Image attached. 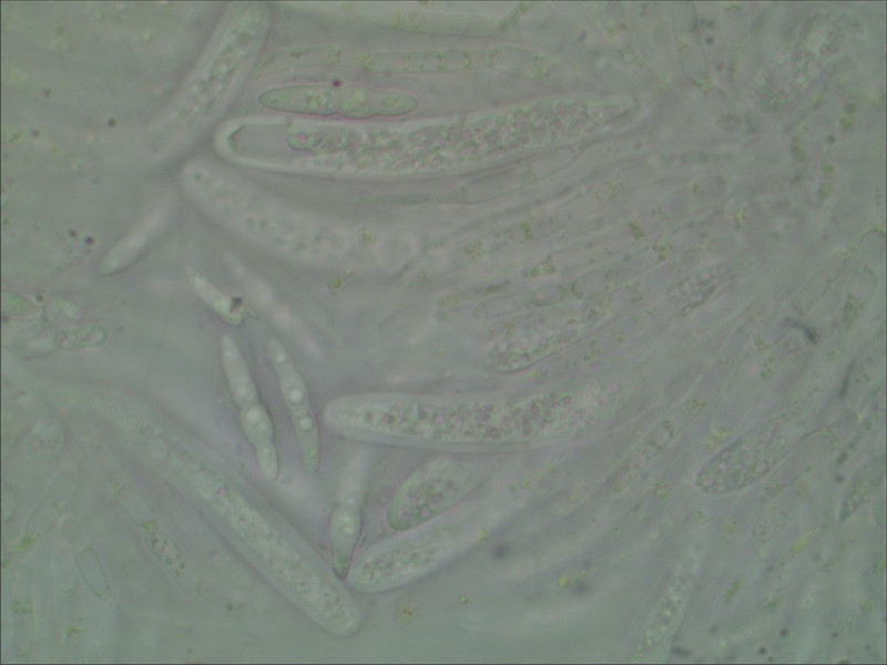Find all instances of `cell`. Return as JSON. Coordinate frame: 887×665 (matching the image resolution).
Listing matches in <instances>:
<instances>
[{"mask_svg": "<svg viewBox=\"0 0 887 665\" xmlns=\"http://www.w3.org/2000/svg\"><path fill=\"white\" fill-rule=\"evenodd\" d=\"M451 55L427 51H386L353 53L350 65L371 74L409 75L448 70Z\"/></svg>", "mask_w": 887, "mask_h": 665, "instance_id": "4", "label": "cell"}, {"mask_svg": "<svg viewBox=\"0 0 887 665\" xmlns=\"http://www.w3.org/2000/svg\"><path fill=\"white\" fill-rule=\"evenodd\" d=\"M264 108L306 115H339L353 120L400 116L417 109L410 93L364 84H292L269 89L258 96Z\"/></svg>", "mask_w": 887, "mask_h": 665, "instance_id": "1", "label": "cell"}, {"mask_svg": "<svg viewBox=\"0 0 887 665\" xmlns=\"http://www.w3.org/2000/svg\"><path fill=\"white\" fill-rule=\"evenodd\" d=\"M360 507L345 499L334 508L328 523V545L333 574L346 580L355 560V550L361 531Z\"/></svg>", "mask_w": 887, "mask_h": 665, "instance_id": "5", "label": "cell"}, {"mask_svg": "<svg viewBox=\"0 0 887 665\" xmlns=\"http://www.w3.org/2000/svg\"><path fill=\"white\" fill-rule=\"evenodd\" d=\"M243 431L251 442L262 477L275 482L279 475V458L271 416L259 400L239 409Z\"/></svg>", "mask_w": 887, "mask_h": 665, "instance_id": "6", "label": "cell"}, {"mask_svg": "<svg viewBox=\"0 0 887 665\" xmlns=\"http://www.w3.org/2000/svg\"><path fill=\"white\" fill-rule=\"evenodd\" d=\"M461 491V474L452 462L429 461L396 489L386 510V523L399 533L420 528L450 507Z\"/></svg>", "mask_w": 887, "mask_h": 665, "instance_id": "2", "label": "cell"}, {"mask_svg": "<svg viewBox=\"0 0 887 665\" xmlns=\"http://www.w3.org/2000/svg\"><path fill=\"white\" fill-rule=\"evenodd\" d=\"M220 352L231 395L239 409L259 400L244 355L232 336L222 337Z\"/></svg>", "mask_w": 887, "mask_h": 665, "instance_id": "8", "label": "cell"}, {"mask_svg": "<svg viewBox=\"0 0 887 665\" xmlns=\"http://www.w3.org/2000/svg\"><path fill=\"white\" fill-rule=\"evenodd\" d=\"M353 53L336 44H312L283 49L267 55L259 64L261 74H276L284 71L348 64Z\"/></svg>", "mask_w": 887, "mask_h": 665, "instance_id": "7", "label": "cell"}, {"mask_svg": "<svg viewBox=\"0 0 887 665\" xmlns=\"http://www.w3.org/2000/svg\"><path fill=\"white\" fill-rule=\"evenodd\" d=\"M267 348L282 399L294 428L302 467L307 475L316 477L322 458L320 434L306 383L279 340L269 339Z\"/></svg>", "mask_w": 887, "mask_h": 665, "instance_id": "3", "label": "cell"}, {"mask_svg": "<svg viewBox=\"0 0 887 665\" xmlns=\"http://www.w3.org/2000/svg\"><path fill=\"white\" fill-rule=\"evenodd\" d=\"M188 279L200 298L220 316L230 321H238L241 319L242 311L239 307H237L228 295L213 285L207 278L196 272H192L188 275Z\"/></svg>", "mask_w": 887, "mask_h": 665, "instance_id": "9", "label": "cell"}, {"mask_svg": "<svg viewBox=\"0 0 887 665\" xmlns=\"http://www.w3.org/2000/svg\"><path fill=\"white\" fill-rule=\"evenodd\" d=\"M271 313L274 321L284 331L296 339L303 349L310 354L312 357H320V350L317 342L307 331L298 317L289 308L284 305H275L272 307Z\"/></svg>", "mask_w": 887, "mask_h": 665, "instance_id": "10", "label": "cell"}]
</instances>
